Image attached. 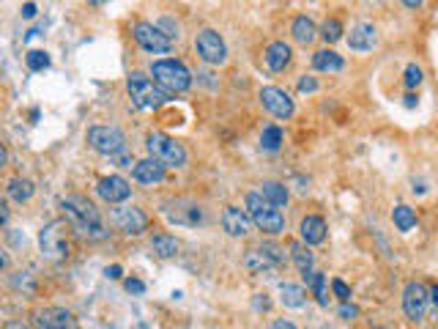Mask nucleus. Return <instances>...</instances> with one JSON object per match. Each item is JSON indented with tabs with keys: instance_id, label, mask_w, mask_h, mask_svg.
Returning <instances> with one entry per match:
<instances>
[{
	"instance_id": "f257e3e1",
	"label": "nucleus",
	"mask_w": 438,
	"mask_h": 329,
	"mask_svg": "<svg viewBox=\"0 0 438 329\" xmlns=\"http://www.w3.org/2000/svg\"><path fill=\"white\" fill-rule=\"evenodd\" d=\"M61 206H64V214H66V220H69V225L74 231H79L85 236H93V239L104 236L99 209L91 200H85L82 195H72V198H64Z\"/></svg>"
},
{
	"instance_id": "f03ea898",
	"label": "nucleus",
	"mask_w": 438,
	"mask_h": 329,
	"mask_svg": "<svg viewBox=\"0 0 438 329\" xmlns=\"http://www.w3.org/2000/svg\"><path fill=\"white\" fill-rule=\"evenodd\" d=\"M247 214H249V220H252L263 234L277 236V234L285 231V217H283V212L274 209V206H272L263 195H258V192H249V195H247Z\"/></svg>"
},
{
	"instance_id": "7ed1b4c3",
	"label": "nucleus",
	"mask_w": 438,
	"mask_h": 329,
	"mask_svg": "<svg viewBox=\"0 0 438 329\" xmlns=\"http://www.w3.org/2000/svg\"><path fill=\"white\" fill-rule=\"evenodd\" d=\"M151 75H153V82H156L162 91H167V93H181V91H187V88L192 85L189 69H187L181 61H175V58L156 61V64L151 66Z\"/></svg>"
},
{
	"instance_id": "20e7f679",
	"label": "nucleus",
	"mask_w": 438,
	"mask_h": 329,
	"mask_svg": "<svg viewBox=\"0 0 438 329\" xmlns=\"http://www.w3.org/2000/svg\"><path fill=\"white\" fill-rule=\"evenodd\" d=\"M126 88H129V96H132V102H135V107H140V110H156V107H162L167 99H170V93L167 91H162L156 82L146 77L143 72H135L129 82H126Z\"/></svg>"
},
{
	"instance_id": "39448f33",
	"label": "nucleus",
	"mask_w": 438,
	"mask_h": 329,
	"mask_svg": "<svg viewBox=\"0 0 438 329\" xmlns=\"http://www.w3.org/2000/svg\"><path fill=\"white\" fill-rule=\"evenodd\" d=\"M146 146L151 151V157L159 160L162 164H170V167H184L187 164V149L181 143H175L173 138L162 135V132H151Z\"/></svg>"
},
{
	"instance_id": "423d86ee",
	"label": "nucleus",
	"mask_w": 438,
	"mask_h": 329,
	"mask_svg": "<svg viewBox=\"0 0 438 329\" xmlns=\"http://www.w3.org/2000/svg\"><path fill=\"white\" fill-rule=\"evenodd\" d=\"M88 143H91L93 151H99L104 157H118V154L126 151V138L115 126H91L88 129Z\"/></svg>"
},
{
	"instance_id": "0eeeda50",
	"label": "nucleus",
	"mask_w": 438,
	"mask_h": 329,
	"mask_svg": "<svg viewBox=\"0 0 438 329\" xmlns=\"http://www.w3.org/2000/svg\"><path fill=\"white\" fill-rule=\"evenodd\" d=\"M39 242H41V252H44L47 258H53V261H61V258H66V255H69V242H66V223H64V220H55V223H50V225L41 231Z\"/></svg>"
},
{
	"instance_id": "6e6552de",
	"label": "nucleus",
	"mask_w": 438,
	"mask_h": 329,
	"mask_svg": "<svg viewBox=\"0 0 438 329\" xmlns=\"http://www.w3.org/2000/svg\"><path fill=\"white\" fill-rule=\"evenodd\" d=\"M285 263V250H280L277 245H263L258 250H247L244 255V266L249 272H269L274 266H283Z\"/></svg>"
},
{
	"instance_id": "1a4fd4ad",
	"label": "nucleus",
	"mask_w": 438,
	"mask_h": 329,
	"mask_svg": "<svg viewBox=\"0 0 438 329\" xmlns=\"http://www.w3.org/2000/svg\"><path fill=\"white\" fill-rule=\"evenodd\" d=\"M135 41H137L143 50L156 53V55H164V53H170V47H173L170 36L162 33V28L153 25V22H137V25H135Z\"/></svg>"
},
{
	"instance_id": "9d476101",
	"label": "nucleus",
	"mask_w": 438,
	"mask_h": 329,
	"mask_svg": "<svg viewBox=\"0 0 438 329\" xmlns=\"http://www.w3.org/2000/svg\"><path fill=\"white\" fill-rule=\"evenodd\" d=\"M428 302H430V291L425 283H408L406 291H403V310L411 321H422L425 319V310H428Z\"/></svg>"
},
{
	"instance_id": "9b49d317",
	"label": "nucleus",
	"mask_w": 438,
	"mask_h": 329,
	"mask_svg": "<svg viewBox=\"0 0 438 329\" xmlns=\"http://www.w3.org/2000/svg\"><path fill=\"white\" fill-rule=\"evenodd\" d=\"M195 47H198V55H200L206 64H211V66L225 64V58H227V47H225V41H222V36H219L217 30H211V28H206V30L198 33Z\"/></svg>"
},
{
	"instance_id": "f8f14e48",
	"label": "nucleus",
	"mask_w": 438,
	"mask_h": 329,
	"mask_svg": "<svg viewBox=\"0 0 438 329\" xmlns=\"http://www.w3.org/2000/svg\"><path fill=\"white\" fill-rule=\"evenodd\" d=\"M164 217L175 225L195 228V225L203 223V209L192 200H170V203H164Z\"/></svg>"
},
{
	"instance_id": "ddd939ff",
	"label": "nucleus",
	"mask_w": 438,
	"mask_h": 329,
	"mask_svg": "<svg viewBox=\"0 0 438 329\" xmlns=\"http://www.w3.org/2000/svg\"><path fill=\"white\" fill-rule=\"evenodd\" d=\"M113 223H115L124 234H129V236H140L148 228V217L137 206H121V209H115V212H113Z\"/></svg>"
},
{
	"instance_id": "4468645a",
	"label": "nucleus",
	"mask_w": 438,
	"mask_h": 329,
	"mask_svg": "<svg viewBox=\"0 0 438 329\" xmlns=\"http://www.w3.org/2000/svg\"><path fill=\"white\" fill-rule=\"evenodd\" d=\"M33 324L36 329H79L77 319L66 308H44V310L33 313Z\"/></svg>"
},
{
	"instance_id": "2eb2a0df",
	"label": "nucleus",
	"mask_w": 438,
	"mask_h": 329,
	"mask_svg": "<svg viewBox=\"0 0 438 329\" xmlns=\"http://www.w3.org/2000/svg\"><path fill=\"white\" fill-rule=\"evenodd\" d=\"M260 102H263V107L274 115V118H291L293 115V99L283 91V88H274V85H269V88H263L260 91Z\"/></svg>"
},
{
	"instance_id": "dca6fc26",
	"label": "nucleus",
	"mask_w": 438,
	"mask_h": 329,
	"mask_svg": "<svg viewBox=\"0 0 438 329\" xmlns=\"http://www.w3.org/2000/svg\"><path fill=\"white\" fill-rule=\"evenodd\" d=\"M96 192H99V198L107 200V203H124V200H129L132 187H129V181L121 178V176H104V178L96 184Z\"/></svg>"
},
{
	"instance_id": "f3484780",
	"label": "nucleus",
	"mask_w": 438,
	"mask_h": 329,
	"mask_svg": "<svg viewBox=\"0 0 438 329\" xmlns=\"http://www.w3.org/2000/svg\"><path fill=\"white\" fill-rule=\"evenodd\" d=\"M222 228L230 234V236H247L249 228H252V220L247 212H241L238 206H225L222 212Z\"/></svg>"
},
{
	"instance_id": "a211bd4d",
	"label": "nucleus",
	"mask_w": 438,
	"mask_h": 329,
	"mask_svg": "<svg viewBox=\"0 0 438 329\" xmlns=\"http://www.w3.org/2000/svg\"><path fill=\"white\" fill-rule=\"evenodd\" d=\"M132 178L135 181H140V184H159L162 178H164V164L159 162V160H140V162H135L132 167Z\"/></svg>"
},
{
	"instance_id": "6ab92c4d",
	"label": "nucleus",
	"mask_w": 438,
	"mask_h": 329,
	"mask_svg": "<svg viewBox=\"0 0 438 329\" xmlns=\"http://www.w3.org/2000/svg\"><path fill=\"white\" fill-rule=\"evenodd\" d=\"M291 47L285 44V41H272L269 47H266V66L272 69V72H285L288 69V64H291Z\"/></svg>"
},
{
	"instance_id": "aec40b11",
	"label": "nucleus",
	"mask_w": 438,
	"mask_h": 329,
	"mask_svg": "<svg viewBox=\"0 0 438 329\" xmlns=\"http://www.w3.org/2000/svg\"><path fill=\"white\" fill-rule=\"evenodd\" d=\"M375 28L372 25H367V22H362V25H356L354 30H351V36H348V47L351 50H356V53H367V50H372L375 47Z\"/></svg>"
},
{
	"instance_id": "412c9836",
	"label": "nucleus",
	"mask_w": 438,
	"mask_h": 329,
	"mask_svg": "<svg viewBox=\"0 0 438 329\" xmlns=\"http://www.w3.org/2000/svg\"><path fill=\"white\" fill-rule=\"evenodd\" d=\"M301 239H304V245H321L326 239V223H323V217H315V214L304 217L301 220Z\"/></svg>"
},
{
	"instance_id": "4be33fe9",
	"label": "nucleus",
	"mask_w": 438,
	"mask_h": 329,
	"mask_svg": "<svg viewBox=\"0 0 438 329\" xmlns=\"http://www.w3.org/2000/svg\"><path fill=\"white\" fill-rule=\"evenodd\" d=\"M312 66H315L318 72H340V69L345 66V61H343V55H337L334 50H321V53L312 55Z\"/></svg>"
},
{
	"instance_id": "5701e85b",
	"label": "nucleus",
	"mask_w": 438,
	"mask_h": 329,
	"mask_svg": "<svg viewBox=\"0 0 438 329\" xmlns=\"http://www.w3.org/2000/svg\"><path fill=\"white\" fill-rule=\"evenodd\" d=\"M291 33L298 44H312V41H315V36H318V28H315V22H312V19H307V17H296V19H293Z\"/></svg>"
},
{
	"instance_id": "b1692460",
	"label": "nucleus",
	"mask_w": 438,
	"mask_h": 329,
	"mask_svg": "<svg viewBox=\"0 0 438 329\" xmlns=\"http://www.w3.org/2000/svg\"><path fill=\"white\" fill-rule=\"evenodd\" d=\"M260 195L274 206V209H280V206H285L288 203V187L285 184H280V181H266L263 187H260Z\"/></svg>"
},
{
	"instance_id": "393cba45",
	"label": "nucleus",
	"mask_w": 438,
	"mask_h": 329,
	"mask_svg": "<svg viewBox=\"0 0 438 329\" xmlns=\"http://www.w3.org/2000/svg\"><path fill=\"white\" fill-rule=\"evenodd\" d=\"M291 258H293V263L298 266V272H301L304 277H310V274H312V263H315V258H312L310 247L301 245V242H293V245H291Z\"/></svg>"
},
{
	"instance_id": "a878e982",
	"label": "nucleus",
	"mask_w": 438,
	"mask_h": 329,
	"mask_svg": "<svg viewBox=\"0 0 438 329\" xmlns=\"http://www.w3.org/2000/svg\"><path fill=\"white\" fill-rule=\"evenodd\" d=\"M33 192H36V187H33V181H30V178H11V181H8V198H11V200H17V203L30 200V198H33Z\"/></svg>"
},
{
	"instance_id": "bb28decb",
	"label": "nucleus",
	"mask_w": 438,
	"mask_h": 329,
	"mask_svg": "<svg viewBox=\"0 0 438 329\" xmlns=\"http://www.w3.org/2000/svg\"><path fill=\"white\" fill-rule=\"evenodd\" d=\"M280 294H283V305L285 308H304V302H307V297H304V288L301 285H296V283H283L280 285Z\"/></svg>"
},
{
	"instance_id": "cd10ccee",
	"label": "nucleus",
	"mask_w": 438,
	"mask_h": 329,
	"mask_svg": "<svg viewBox=\"0 0 438 329\" xmlns=\"http://www.w3.org/2000/svg\"><path fill=\"white\" fill-rule=\"evenodd\" d=\"M151 250H153L159 258H173V255L178 252V242H175V236H170V234H156V236L151 239Z\"/></svg>"
},
{
	"instance_id": "c85d7f7f",
	"label": "nucleus",
	"mask_w": 438,
	"mask_h": 329,
	"mask_svg": "<svg viewBox=\"0 0 438 329\" xmlns=\"http://www.w3.org/2000/svg\"><path fill=\"white\" fill-rule=\"evenodd\" d=\"M392 220H394L397 231H403V234H408V231L417 225V214H414V209H408V206H403V203L392 212Z\"/></svg>"
},
{
	"instance_id": "c756f323",
	"label": "nucleus",
	"mask_w": 438,
	"mask_h": 329,
	"mask_svg": "<svg viewBox=\"0 0 438 329\" xmlns=\"http://www.w3.org/2000/svg\"><path fill=\"white\" fill-rule=\"evenodd\" d=\"M283 146V129L280 126H266L260 135V149L263 151H277Z\"/></svg>"
},
{
	"instance_id": "7c9ffc66",
	"label": "nucleus",
	"mask_w": 438,
	"mask_h": 329,
	"mask_svg": "<svg viewBox=\"0 0 438 329\" xmlns=\"http://www.w3.org/2000/svg\"><path fill=\"white\" fill-rule=\"evenodd\" d=\"M304 283H307V288H315V297H318L321 305H329V297H326V274L312 272L310 277H304Z\"/></svg>"
},
{
	"instance_id": "2f4dec72",
	"label": "nucleus",
	"mask_w": 438,
	"mask_h": 329,
	"mask_svg": "<svg viewBox=\"0 0 438 329\" xmlns=\"http://www.w3.org/2000/svg\"><path fill=\"white\" fill-rule=\"evenodd\" d=\"M321 36H323L329 44L340 41V39H343V25H340V19H326L323 28H321Z\"/></svg>"
},
{
	"instance_id": "473e14b6",
	"label": "nucleus",
	"mask_w": 438,
	"mask_h": 329,
	"mask_svg": "<svg viewBox=\"0 0 438 329\" xmlns=\"http://www.w3.org/2000/svg\"><path fill=\"white\" fill-rule=\"evenodd\" d=\"M28 66L33 72H44V69H50V55L44 50H30L28 53Z\"/></svg>"
},
{
	"instance_id": "72a5a7b5",
	"label": "nucleus",
	"mask_w": 438,
	"mask_h": 329,
	"mask_svg": "<svg viewBox=\"0 0 438 329\" xmlns=\"http://www.w3.org/2000/svg\"><path fill=\"white\" fill-rule=\"evenodd\" d=\"M422 82V69L417 64H408L406 66V88H417Z\"/></svg>"
},
{
	"instance_id": "f704fd0d",
	"label": "nucleus",
	"mask_w": 438,
	"mask_h": 329,
	"mask_svg": "<svg viewBox=\"0 0 438 329\" xmlns=\"http://www.w3.org/2000/svg\"><path fill=\"white\" fill-rule=\"evenodd\" d=\"M332 288H334V294H337L343 302H348V299H351V288H348L343 280H332Z\"/></svg>"
},
{
	"instance_id": "c9c22d12",
	"label": "nucleus",
	"mask_w": 438,
	"mask_h": 329,
	"mask_svg": "<svg viewBox=\"0 0 438 329\" xmlns=\"http://www.w3.org/2000/svg\"><path fill=\"white\" fill-rule=\"evenodd\" d=\"M298 91L301 93H312V91H318V82L312 80V77H301L298 80Z\"/></svg>"
},
{
	"instance_id": "e433bc0d",
	"label": "nucleus",
	"mask_w": 438,
	"mask_h": 329,
	"mask_svg": "<svg viewBox=\"0 0 438 329\" xmlns=\"http://www.w3.org/2000/svg\"><path fill=\"white\" fill-rule=\"evenodd\" d=\"M124 285H126V291H129V294H143V291H146V285H143L140 280H135V277H129Z\"/></svg>"
},
{
	"instance_id": "4c0bfd02",
	"label": "nucleus",
	"mask_w": 438,
	"mask_h": 329,
	"mask_svg": "<svg viewBox=\"0 0 438 329\" xmlns=\"http://www.w3.org/2000/svg\"><path fill=\"white\" fill-rule=\"evenodd\" d=\"M340 316H343L345 321H351V319H356V316H359V310H356L354 305H343V308H340Z\"/></svg>"
},
{
	"instance_id": "58836bf2",
	"label": "nucleus",
	"mask_w": 438,
	"mask_h": 329,
	"mask_svg": "<svg viewBox=\"0 0 438 329\" xmlns=\"http://www.w3.org/2000/svg\"><path fill=\"white\" fill-rule=\"evenodd\" d=\"M36 11H39V8H36V3H25V6H22V17H28V19H30V17H36Z\"/></svg>"
},
{
	"instance_id": "ea45409f",
	"label": "nucleus",
	"mask_w": 438,
	"mask_h": 329,
	"mask_svg": "<svg viewBox=\"0 0 438 329\" xmlns=\"http://www.w3.org/2000/svg\"><path fill=\"white\" fill-rule=\"evenodd\" d=\"M121 274H124V269H121V266H107V277H110V280H118Z\"/></svg>"
},
{
	"instance_id": "a19ab883",
	"label": "nucleus",
	"mask_w": 438,
	"mask_h": 329,
	"mask_svg": "<svg viewBox=\"0 0 438 329\" xmlns=\"http://www.w3.org/2000/svg\"><path fill=\"white\" fill-rule=\"evenodd\" d=\"M3 329H30V327H28L25 321H19V319H17V321H6V324H3Z\"/></svg>"
},
{
	"instance_id": "79ce46f5",
	"label": "nucleus",
	"mask_w": 438,
	"mask_h": 329,
	"mask_svg": "<svg viewBox=\"0 0 438 329\" xmlns=\"http://www.w3.org/2000/svg\"><path fill=\"white\" fill-rule=\"evenodd\" d=\"M272 329H296L291 321H285V319H280V321H274V327Z\"/></svg>"
},
{
	"instance_id": "37998d69",
	"label": "nucleus",
	"mask_w": 438,
	"mask_h": 329,
	"mask_svg": "<svg viewBox=\"0 0 438 329\" xmlns=\"http://www.w3.org/2000/svg\"><path fill=\"white\" fill-rule=\"evenodd\" d=\"M430 299H433V305H436V316H438V283L430 288Z\"/></svg>"
},
{
	"instance_id": "c03bdc74",
	"label": "nucleus",
	"mask_w": 438,
	"mask_h": 329,
	"mask_svg": "<svg viewBox=\"0 0 438 329\" xmlns=\"http://www.w3.org/2000/svg\"><path fill=\"white\" fill-rule=\"evenodd\" d=\"M406 6H408V8H419L422 3H419V0H406Z\"/></svg>"
},
{
	"instance_id": "a18cd8bd",
	"label": "nucleus",
	"mask_w": 438,
	"mask_h": 329,
	"mask_svg": "<svg viewBox=\"0 0 438 329\" xmlns=\"http://www.w3.org/2000/svg\"><path fill=\"white\" fill-rule=\"evenodd\" d=\"M417 104V96H406V107H414Z\"/></svg>"
},
{
	"instance_id": "49530a36",
	"label": "nucleus",
	"mask_w": 438,
	"mask_h": 329,
	"mask_svg": "<svg viewBox=\"0 0 438 329\" xmlns=\"http://www.w3.org/2000/svg\"><path fill=\"white\" fill-rule=\"evenodd\" d=\"M375 329H389V327H375Z\"/></svg>"
}]
</instances>
